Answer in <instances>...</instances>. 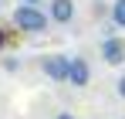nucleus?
<instances>
[{
	"label": "nucleus",
	"mask_w": 125,
	"mask_h": 119,
	"mask_svg": "<svg viewBox=\"0 0 125 119\" xmlns=\"http://www.w3.org/2000/svg\"><path fill=\"white\" fill-rule=\"evenodd\" d=\"M10 20H14V27L24 31V34H44L47 24H51V17L44 14L41 7H34V3H21V7L10 14Z\"/></svg>",
	"instance_id": "1"
},
{
	"label": "nucleus",
	"mask_w": 125,
	"mask_h": 119,
	"mask_svg": "<svg viewBox=\"0 0 125 119\" xmlns=\"http://www.w3.org/2000/svg\"><path fill=\"white\" fill-rule=\"evenodd\" d=\"M41 72L51 82H68V55H44L41 58Z\"/></svg>",
	"instance_id": "2"
},
{
	"label": "nucleus",
	"mask_w": 125,
	"mask_h": 119,
	"mask_svg": "<svg viewBox=\"0 0 125 119\" xmlns=\"http://www.w3.org/2000/svg\"><path fill=\"white\" fill-rule=\"evenodd\" d=\"M102 61H105V65H112V68L125 65V41L115 38V34H108V38L102 41Z\"/></svg>",
	"instance_id": "3"
},
{
	"label": "nucleus",
	"mask_w": 125,
	"mask_h": 119,
	"mask_svg": "<svg viewBox=\"0 0 125 119\" xmlns=\"http://www.w3.org/2000/svg\"><path fill=\"white\" fill-rule=\"evenodd\" d=\"M91 82V68H88V61L84 58H68V85H74V89H84Z\"/></svg>",
	"instance_id": "4"
},
{
	"label": "nucleus",
	"mask_w": 125,
	"mask_h": 119,
	"mask_svg": "<svg viewBox=\"0 0 125 119\" xmlns=\"http://www.w3.org/2000/svg\"><path fill=\"white\" fill-rule=\"evenodd\" d=\"M51 24H71L74 20V0H47Z\"/></svg>",
	"instance_id": "5"
},
{
	"label": "nucleus",
	"mask_w": 125,
	"mask_h": 119,
	"mask_svg": "<svg viewBox=\"0 0 125 119\" xmlns=\"http://www.w3.org/2000/svg\"><path fill=\"white\" fill-rule=\"evenodd\" d=\"M108 17L115 27H125V0H115L112 7H108Z\"/></svg>",
	"instance_id": "6"
},
{
	"label": "nucleus",
	"mask_w": 125,
	"mask_h": 119,
	"mask_svg": "<svg viewBox=\"0 0 125 119\" xmlns=\"http://www.w3.org/2000/svg\"><path fill=\"white\" fill-rule=\"evenodd\" d=\"M105 14H108L105 0H91V17H105Z\"/></svg>",
	"instance_id": "7"
},
{
	"label": "nucleus",
	"mask_w": 125,
	"mask_h": 119,
	"mask_svg": "<svg viewBox=\"0 0 125 119\" xmlns=\"http://www.w3.org/2000/svg\"><path fill=\"white\" fill-rule=\"evenodd\" d=\"M3 68H7V72H17L21 61H17V58H3Z\"/></svg>",
	"instance_id": "8"
},
{
	"label": "nucleus",
	"mask_w": 125,
	"mask_h": 119,
	"mask_svg": "<svg viewBox=\"0 0 125 119\" xmlns=\"http://www.w3.org/2000/svg\"><path fill=\"white\" fill-rule=\"evenodd\" d=\"M115 92H118V99H125V75L118 78V85H115Z\"/></svg>",
	"instance_id": "9"
},
{
	"label": "nucleus",
	"mask_w": 125,
	"mask_h": 119,
	"mask_svg": "<svg viewBox=\"0 0 125 119\" xmlns=\"http://www.w3.org/2000/svg\"><path fill=\"white\" fill-rule=\"evenodd\" d=\"M3 48H7V34L0 31V51H3Z\"/></svg>",
	"instance_id": "10"
},
{
	"label": "nucleus",
	"mask_w": 125,
	"mask_h": 119,
	"mask_svg": "<svg viewBox=\"0 0 125 119\" xmlns=\"http://www.w3.org/2000/svg\"><path fill=\"white\" fill-rule=\"evenodd\" d=\"M54 119H74V116H71V112H58Z\"/></svg>",
	"instance_id": "11"
},
{
	"label": "nucleus",
	"mask_w": 125,
	"mask_h": 119,
	"mask_svg": "<svg viewBox=\"0 0 125 119\" xmlns=\"http://www.w3.org/2000/svg\"><path fill=\"white\" fill-rule=\"evenodd\" d=\"M24 3H34V7H41V3H47V0H24Z\"/></svg>",
	"instance_id": "12"
}]
</instances>
